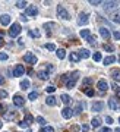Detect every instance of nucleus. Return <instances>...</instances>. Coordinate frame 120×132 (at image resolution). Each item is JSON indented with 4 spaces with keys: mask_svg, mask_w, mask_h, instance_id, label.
<instances>
[{
    "mask_svg": "<svg viewBox=\"0 0 120 132\" xmlns=\"http://www.w3.org/2000/svg\"><path fill=\"white\" fill-rule=\"evenodd\" d=\"M78 78H79V72L78 71L69 73V75H67V79H66V87H67V88H73L75 84H76V81H78Z\"/></svg>",
    "mask_w": 120,
    "mask_h": 132,
    "instance_id": "obj_1",
    "label": "nucleus"
},
{
    "mask_svg": "<svg viewBox=\"0 0 120 132\" xmlns=\"http://www.w3.org/2000/svg\"><path fill=\"white\" fill-rule=\"evenodd\" d=\"M57 15H59V18L65 19V21H67V19H70V15L69 12L66 10V7L63 5H59L57 6Z\"/></svg>",
    "mask_w": 120,
    "mask_h": 132,
    "instance_id": "obj_2",
    "label": "nucleus"
},
{
    "mask_svg": "<svg viewBox=\"0 0 120 132\" xmlns=\"http://www.w3.org/2000/svg\"><path fill=\"white\" fill-rule=\"evenodd\" d=\"M19 34H21V25H19V24H13L12 27H10V29H9V35L13 38V37H18Z\"/></svg>",
    "mask_w": 120,
    "mask_h": 132,
    "instance_id": "obj_3",
    "label": "nucleus"
},
{
    "mask_svg": "<svg viewBox=\"0 0 120 132\" xmlns=\"http://www.w3.org/2000/svg\"><path fill=\"white\" fill-rule=\"evenodd\" d=\"M23 60L27 62V63H29V65H35V63H37V56L32 54V53H27V54L23 56Z\"/></svg>",
    "mask_w": 120,
    "mask_h": 132,
    "instance_id": "obj_4",
    "label": "nucleus"
},
{
    "mask_svg": "<svg viewBox=\"0 0 120 132\" xmlns=\"http://www.w3.org/2000/svg\"><path fill=\"white\" fill-rule=\"evenodd\" d=\"M25 73V68L22 65H16L13 69V76H22Z\"/></svg>",
    "mask_w": 120,
    "mask_h": 132,
    "instance_id": "obj_5",
    "label": "nucleus"
},
{
    "mask_svg": "<svg viewBox=\"0 0 120 132\" xmlns=\"http://www.w3.org/2000/svg\"><path fill=\"white\" fill-rule=\"evenodd\" d=\"M97 88L100 91H102V93H104V91L108 90V82H107V81H104V79H100V81H98V84H97Z\"/></svg>",
    "mask_w": 120,
    "mask_h": 132,
    "instance_id": "obj_6",
    "label": "nucleus"
},
{
    "mask_svg": "<svg viewBox=\"0 0 120 132\" xmlns=\"http://www.w3.org/2000/svg\"><path fill=\"white\" fill-rule=\"evenodd\" d=\"M25 13H27L28 16H37L38 10H37V7H35V6H29V7H27V9H25Z\"/></svg>",
    "mask_w": 120,
    "mask_h": 132,
    "instance_id": "obj_7",
    "label": "nucleus"
},
{
    "mask_svg": "<svg viewBox=\"0 0 120 132\" xmlns=\"http://www.w3.org/2000/svg\"><path fill=\"white\" fill-rule=\"evenodd\" d=\"M88 18H89V15L88 13H81L78 18V25H85L88 22Z\"/></svg>",
    "mask_w": 120,
    "mask_h": 132,
    "instance_id": "obj_8",
    "label": "nucleus"
},
{
    "mask_svg": "<svg viewBox=\"0 0 120 132\" xmlns=\"http://www.w3.org/2000/svg\"><path fill=\"white\" fill-rule=\"evenodd\" d=\"M119 6V2H104V9L106 10H111Z\"/></svg>",
    "mask_w": 120,
    "mask_h": 132,
    "instance_id": "obj_9",
    "label": "nucleus"
},
{
    "mask_svg": "<svg viewBox=\"0 0 120 132\" xmlns=\"http://www.w3.org/2000/svg\"><path fill=\"white\" fill-rule=\"evenodd\" d=\"M13 104L15 106H18V107H22L23 104H25V100H23L21 95H15L13 97Z\"/></svg>",
    "mask_w": 120,
    "mask_h": 132,
    "instance_id": "obj_10",
    "label": "nucleus"
},
{
    "mask_svg": "<svg viewBox=\"0 0 120 132\" xmlns=\"http://www.w3.org/2000/svg\"><path fill=\"white\" fill-rule=\"evenodd\" d=\"M100 34H101V37L104 38V40H108V38L111 37V34H110V31H108V29L107 28H104V27H102V28H100Z\"/></svg>",
    "mask_w": 120,
    "mask_h": 132,
    "instance_id": "obj_11",
    "label": "nucleus"
},
{
    "mask_svg": "<svg viewBox=\"0 0 120 132\" xmlns=\"http://www.w3.org/2000/svg\"><path fill=\"white\" fill-rule=\"evenodd\" d=\"M91 84H92V78H85V79L82 81V88H81V90H82V91L88 90Z\"/></svg>",
    "mask_w": 120,
    "mask_h": 132,
    "instance_id": "obj_12",
    "label": "nucleus"
},
{
    "mask_svg": "<svg viewBox=\"0 0 120 132\" xmlns=\"http://www.w3.org/2000/svg\"><path fill=\"white\" fill-rule=\"evenodd\" d=\"M102 107H104V103L102 101H97V103L92 104V112H101Z\"/></svg>",
    "mask_w": 120,
    "mask_h": 132,
    "instance_id": "obj_13",
    "label": "nucleus"
},
{
    "mask_svg": "<svg viewBox=\"0 0 120 132\" xmlns=\"http://www.w3.org/2000/svg\"><path fill=\"white\" fill-rule=\"evenodd\" d=\"M62 116L65 119H70L72 118V110H70L69 107H65L63 110H62Z\"/></svg>",
    "mask_w": 120,
    "mask_h": 132,
    "instance_id": "obj_14",
    "label": "nucleus"
},
{
    "mask_svg": "<svg viewBox=\"0 0 120 132\" xmlns=\"http://www.w3.org/2000/svg\"><path fill=\"white\" fill-rule=\"evenodd\" d=\"M23 122L27 123L28 126H29V125H31V123L34 122V118H32V114L29 113V112H27V113H25V119H23Z\"/></svg>",
    "mask_w": 120,
    "mask_h": 132,
    "instance_id": "obj_15",
    "label": "nucleus"
},
{
    "mask_svg": "<svg viewBox=\"0 0 120 132\" xmlns=\"http://www.w3.org/2000/svg\"><path fill=\"white\" fill-rule=\"evenodd\" d=\"M0 24L2 25H9L10 24V16L9 15H2V18H0Z\"/></svg>",
    "mask_w": 120,
    "mask_h": 132,
    "instance_id": "obj_16",
    "label": "nucleus"
},
{
    "mask_svg": "<svg viewBox=\"0 0 120 132\" xmlns=\"http://www.w3.org/2000/svg\"><path fill=\"white\" fill-rule=\"evenodd\" d=\"M91 125H92V128H98L100 125H101V118H100V116H95V118H92V120H91Z\"/></svg>",
    "mask_w": 120,
    "mask_h": 132,
    "instance_id": "obj_17",
    "label": "nucleus"
},
{
    "mask_svg": "<svg viewBox=\"0 0 120 132\" xmlns=\"http://www.w3.org/2000/svg\"><path fill=\"white\" fill-rule=\"evenodd\" d=\"M108 107H110L111 110H117V109H119V106H117V101H116V98H110V100H108Z\"/></svg>",
    "mask_w": 120,
    "mask_h": 132,
    "instance_id": "obj_18",
    "label": "nucleus"
},
{
    "mask_svg": "<svg viewBox=\"0 0 120 132\" xmlns=\"http://www.w3.org/2000/svg\"><path fill=\"white\" fill-rule=\"evenodd\" d=\"M15 116H16V114H15V112H12V110H9V112H7V113H3V118L6 119V120H12V119H15Z\"/></svg>",
    "mask_w": 120,
    "mask_h": 132,
    "instance_id": "obj_19",
    "label": "nucleus"
},
{
    "mask_svg": "<svg viewBox=\"0 0 120 132\" xmlns=\"http://www.w3.org/2000/svg\"><path fill=\"white\" fill-rule=\"evenodd\" d=\"M79 56H81V59H88V57L91 56V53H89V50H87V48H82V50L79 52Z\"/></svg>",
    "mask_w": 120,
    "mask_h": 132,
    "instance_id": "obj_20",
    "label": "nucleus"
},
{
    "mask_svg": "<svg viewBox=\"0 0 120 132\" xmlns=\"http://www.w3.org/2000/svg\"><path fill=\"white\" fill-rule=\"evenodd\" d=\"M111 76H113L114 81H119L120 82V69H113L111 71Z\"/></svg>",
    "mask_w": 120,
    "mask_h": 132,
    "instance_id": "obj_21",
    "label": "nucleus"
},
{
    "mask_svg": "<svg viewBox=\"0 0 120 132\" xmlns=\"http://www.w3.org/2000/svg\"><path fill=\"white\" fill-rule=\"evenodd\" d=\"M69 59H70V62H79L81 60V56H79L78 53H70V56H69Z\"/></svg>",
    "mask_w": 120,
    "mask_h": 132,
    "instance_id": "obj_22",
    "label": "nucleus"
},
{
    "mask_svg": "<svg viewBox=\"0 0 120 132\" xmlns=\"http://www.w3.org/2000/svg\"><path fill=\"white\" fill-rule=\"evenodd\" d=\"M111 18H113V21H114L116 24H120V9L117 10V12H114Z\"/></svg>",
    "mask_w": 120,
    "mask_h": 132,
    "instance_id": "obj_23",
    "label": "nucleus"
},
{
    "mask_svg": "<svg viewBox=\"0 0 120 132\" xmlns=\"http://www.w3.org/2000/svg\"><path fill=\"white\" fill-rule=\"evenodd\" d=\"M56 54H57V57H59L60 60H62V59H65V57H66V52H65V48H59Z\"/></svg>",
    "mask_w": 120,
    "mask_h": 132,
    "instance_id": "obj_24",
    "label": "nucleus"
},
{
    "mask_svg": "<svg viewBox=\"0 0 120 132\" xmlns=\"http://www.w3.org/2000/svg\"><path fill=\"white\" fill-rule=\"evenodd\" d=\"M116 62V57L114 56H108L104 59V65H111V63H114Z\"/></svg>",
    "mask_w": 120,
    "mask_h": 132,
    "instance_id": "obj_25",
    "label": "nucleus"
},
{
    "mask_svg": "<svg viewBox=\"0 0 120 132\" xmlns=\"http://www.w3.org/2000/svg\"><path fill=\"white\" fill-rule=\"evenodd\" d=\"M46 103L48 104V106H54L56 104V97H53V95H48L46 100Z\"/></svg>",
    "mask_w": 120,
    "mask_h": 132,
    "instance_id": "obj_26",
    "label": "nucleus"
},
{
    "mask_svg": "<svg viewBox=\"0 0 120 132\" xmlns=\"http://www.w3.org/2000/svg\"><path fill=\"white\" fill-rule=\"evenodd\" d=\"M60 98H62V101H63L65 104H69L70 101H72V100H70V97L67 94H62V95H60Z\"/></svg>",
    "mask_w": 120,
    "mask_h": 132,
    "instance_id": "obj_27",
    "label": "nucleus"
},
{
    "mask_svg": "<svg viewBox=\"0 0 120 132\" xmlns=\"http://www.w3.org/2000/svg\"><path fill=\"white\" fill-rule=\"evenodd\" d=\"M37 76L40 79H47V78H48V73L44 72V71H40V72H37Z\"/></svg>",
    "mask_w": 120,
    "mask_h": 132,
    "instance_id": "obj_28",
    "label": "nucleus"
},
{
    "mask_svg": "<svg viewBox=\"0 0 120 132\" xmlns=\"http://www.w3.org/2000/svg\"><path fill=\"white\" fill-rule=\"evenodd\" d=\"M29 81L28 79H23V81H21V88H22V90H27V88H29Z\"/></svg>",
    "mask_w": 120,
    "mask_h": 132,
    "instance_id": "obj_29",
    "label": "nucleus"
},
{
    "mask_svg": "<svg viewBox=\"0 0 120 132\" xmlns=\"http://www.w3.org/2000/svg\"><path fill=\"white\" fill-rule=\"evenodd\" d=\"M88 43L92 44V46H95V44H97V37H95V35H89V37H88Z\"/></svg>",
    "mask_w": 120,
    "mask_h": 132,
    "instance_id": "obj_30",
    "label": "nucleus"
},
{
    "mask_svg": "<svg viewBox=\"0 0 120 132\" xmlns=\"http://www.w3.org/2000/svg\"><path fill=\"white\" fill-rule=\"evenodd\" d=\"M104 50H106V52H114V47H113L111 44H108V43H106V44H104Z\"/></svg>",
    "mask_w": 120,
    "mask_h": 132,
    "instance_id": "obj_31",
    "label": "nucleus"
},
{
    "mask_svg": "<svg viewBox=\"0 0 120 132\" xmlns=\"http://www.w3.org/2000/svg\"><path fill=\"white\" fill-rule=\"evenodd\" d=\"M44 47H46L47 50H50V52H53V50H56V46L53 44V43H47V44L44 46Z\"/></svg>",
    "mask_w": 120,
    "mask_h": 132,
    "instance_id": "obj_32",
    "label": "nucleus"
},
{
    "mask_svg": "<svg viewBox=\"0 0 120 132\" xmlns=\"http://www.w3.org/2000/svg\"><path fill=\"white\" fill-rule=\"evenodd\" d=\"M81 37L88 40V37H89V31H88V29H82V31H81Z\"/></svg>",
    "mask_w": 120,
    "mask_h": 132,
    "instance_id": "obj_33",
    "label": "nucleus"
},
{
    "mask_svg": "<svg viewBox=\"0 0 120 132\" xmlns=\"http://www.w3.org/2000/svg\"><path fill=\"white\" fill-rule=\"evenodd\" d=\"M92 59H94V62H100L101 60V53H94Z\"/></svg>",
    "mask_w": 120,
    "mask_h": 132,
    "instance_id": "obj_34",
    "label": "nucleus"
},
{
    "mask_svg": "<svg viewBox=\"0 0 120 132\" xmlns=\"http://www.w3.org/2000/svg\"><path fill=\"white\" fill-rule=\"evenodd\" d=\"M29 35H31V37H40V31H38V29H37V31H35V29H32V31H29Z\"/></svg>",
    "mask_w": 120,
    "mask_h": 132,
    "instance_id": "obj_35",
    "label": "nucleus"
},
{
    "mask_svg": "<svg viewBox=\"0 0 120 132\" xmlns=\"http://www.w3.org/2000/svg\"><path fill=\"white\" fill-rule=\"evenodd\" d=\"M40 132H54V129H53L51 126H44Z\"/></svg>",
    "mask_w": 120,
    "mask_h": 132,
    "instance_id": "obj_36",
    "label": "nucleus"
},
{
    "mask_svg": "<svg viewBox=\"0 0 120 132\" xmlns=\"http://www.w3.org/2000/svg\"><path fill=\"white\" fill-rule=\"evenodd\" d=\"M85 94H87L88 97H92V95H94V90H92V88H88V90H85Z\"/></svg>",
    "mask_w": 120,
    "mask_h": 132,
    "instance_id": "obj_37",
    "label": "nucleus"
},
{
    "mask_svg": "<svg viewBox=\"0 0 120 132\" xmlns=\"http://www.w3.org/2000/svg\"><path fill=\"white\" fill-rule=\"evenodd\" d=\"M37 97H38V93H37V91H32V93L29 94V100H35Z\"/></svg>",
    "mask_w": 120,
    "mask_h": 132,
    "instance_id": "obj_38",
    "label": "nucleus"
},
{
    "mask_svg": "<svg viewBox=\"0 0 120 132\" xmlns=\"http://www.w3.org/2000/svg\"><path fill=\"white\" fill-rule=\"evenodd\" d=\"M16 6H18L19 9H23V7L27 6V2H18V3H16Z\"/></svg>",
    "mask_w": 120,
    "mask_h": 132,
    "instance_id": "obj_39",
    "label": "nucleus"
},
{
    "mask_svg": "<svg viewBox=\"0 0 120 132\" xmlns=\"http://www.w3.org/2000/svg\"><path fill=\"white\" fill-rule=\"evenodd\" d=\"M46 91H47V93H54V91H56V87H53V85H48V87L46 88Z\"/></svg>",
    "mask_w": 120,
    "mask_h": 132,
    "instance_id": "obj_40",
    "label": "nucleus"
},
{
    "mask_svg": "<svg viewBox=\"0 0 120 132\" xmlns=\"http://www.w3.org/2000/svg\"><path fill=\"white\" fill-rule=\"evenodd\" d=\"M37 122L40 123V125H42V126H44V125H46V120H44V119H42L41 116H38V118H37Z\"/></svg>",
    "mask_w": 120,
    "mask_h": 132,
    "instance_id": "obj_41",
    "label": "nucleus"
},
{
    "mask_svg": "<svg viewBox=\"0 0 120 132\" xmlns=\"http://www.w3.org/2000/svg\"><path fill=\"white\" fill-rule=\"evenodd\" d=\"M79 129H81V128H79L78 125H72V126H70V131L72 132H78Z\"/></svg>",
    "mask_w": 120,
    "mask_h": 132,
    "instance_id": "obj_42",
    "label": "nucleus"
},
{
    "mask_svg": "<svg viewBox=\"0 0 120 132\" xmlns=\"http://www.w3.org/2000/svg\"><path fill=\"white\" fill-rule=\"evenodd\" d=\"M5 97H7V93L5 90H0V98H5Z\"/></svg>",
    "mask_w": 120,
    "mask_h": 132,
    "instance_id": "obj_43",
    "label": "nucleus"
},
{
    "mask_svg": "<svg viewBox=\"0 0 120 132\" xmlns=\"http://www.w3.org/2000/svg\"><path fill=\"white\" fill-rule=\"evenodd\" d=\"M81 131H82V132H88V131H89V126H88V125H82V126H81Z\"/></svg>",
    "mask_w": 120,
    "mask_h": 132,
    "instance_id": "obj_44",
    "label": "nucleus"
},
{
    "mask_svg": "<svg viewBox=\"0 0 120 132\" xmlns=\"http://www.w3.org/2000/svg\"><path fill=\"white\" fill-rule=\"evenodd\" d=\"M0 60H7V54L6 53H0Z\"/></svg>",
    "mask_w": 120,
    "mask_h": 132,
    "instance_id": "obj_45",
    "label": "nucleus"
},
{
    "mask_svg": "<svg viewBox=\"0 0 120 132\" xmlns=\"http://www.w3.org/2000/svg\"><path fill=\"white\" fill-rule=\"evenodd\" d=\"M89 3H91V5H94V6H97V5H100L101 2H100V0H91Z\"/></svg>",
    "mask_w": 120,
    "mask_h": 132,
    "instance_id": "obj_46",
    "label": "nucleus"
},
{
    "mask_svg": "<svg viewBox=\"0 0 120 132\" xmlns=\"http://www.w3.org/2000/svg\"><path fill=\"white\" fill-rule=\"evenodd\" d=\"M113 37H114L116 40H120V32H119V31H116V32L113 34Z\"/></svg>",
    "mask_w": 120,
    "mask_h": 132,
    "instance_id": "obj_47",
    "label": "nucleus"
},
{
    "mask_svg": "<svg viewBox=\"0 0 120 132\" xmlns=\"http://www.w3.org/2000/svg\"><path fill=\"white\" fill-rule=\"evenodd\" d=\"M100 132H111V129H110V128H101Z\"/></svg>",
    "mask_w": 120,
    "mask_h": 132,
    "instance_id": "obj_48",
    "label": "nucleus"
},
{
    "mask_svg": "<svg viewBox=\"0 0 120 132\" xmlns=\"http://www.w3.org/2000/svg\"><path fill=\"white\" fill-rule=\"evenodd\" d=\"M116 97H119V98H120V87L116 88Z\"/></svg>",
    "mask_w": 120,
    "mask_h": 132,
    "instance_id": "obj_49",
    "label": "nucleus"
},
{
    "mask_svg": "<svg viewBox=\"0 0 120 132\" xmlns=\"http://www.w3.org/2000/svg\"><path fill=\"white\" fill-rule=\"evenodd\" d=\"M19 126H21V128H28V125L22 120V122H19Z\"/></svg>",
    "mask_w": 120,
    "mask_h": 132,
    "instance_id": "obj_50",
    "label": "nucleus"
},
{
    "mask_svg": "<svg viewBox=\"0 0 120 132\" xmlns=\"http://www.w3.org/2000/svg\"><path fill=\"white\" fill-rule=\"evenodd\" d=\"M47 71H48V72H53V71H54V68H53L51 65H47Z\"/></svg>",
    "mask_w": 120,
    "mask_h": 132,
    "instance_id": "obj_51",
    "label": "nucleus"
},
{
    "mask_svg": "<svg viewBox=\"0 0 120 132\" xmlns=\"http://www.w3.org/2000/svg\"><path fill=\"white\" fill-rule=\"evenodd\" d=\"M3 110H5V106H3V104L0 103V114H3V113H5Z\"/></svg>",
    "mask_w": 120,
    "mask_h": 132,
    "instance_id": "obj_52",
    "label": "nucleus"
},
{
    "mask_svg": "<svg viewBox=\"0 0 120 132\" xmlns=\"http://www.w3.org/2000/svg\"><path fill=\"white\" fill-rule=\"evenodd\" d=\"M106 122H107V123H111V122H113V119H111L110 116H107V118H106Z\"/></svg>",
    "mask_w": 120,
    "mask_h": 132,
    "instance_id": "obj_53",
    "label": "nucleus"
},
{
    "mask_svg": "<svg viewBox=\"0 0 120 132\" xmlns=\"http://www.w3.org/2000/svg\"><path fill=\"white\" fill-rule=\"evenodd\" d=\"M3 46H5V41H3V38L0 37V47H3Z\"/></svg>",
    "mask_w": 120,
    "mask_h": 132,
    "instance_id": "obj_54",
    "label": "nucleus"
},
{
    "mask_svg": "<svg viewBox=\"0 0 120 132\" xmlns=\"http://www.w3.org/2000/svg\"><path fill=\"white\" fill-rule=\"evenodd\" d=\"M3 82H5V79H3V78H2V76H0V85L3 84Z\"/></svg>",
    "mask_w": 120,
    "mask_h": 132,
    "instance_id": "obj_55",
    "label": "nucleus"
},
{
    "mask_svg": "<svg viewBox=\"0 0 120 132\" xmlns=\"http://www.w3.org/2000/svg\"><path fill=\"white\" fill-rule=\"evenodd\" d=\"M114 132H120V128H116V131Z\"/></svg>",
    "mask_w": 120,
    "mask_h": 132,
    "instance_id": "obj_56",
    "label": "nucleus"
},
{
    "mask_svg": "<svg viewBox=\"0 0 120 132\" xmlns=\"http://www.w3.org/2000/svg\"><path fill=\"white\" fill-rule=\"evenodd\" d=\"M2 125H3V123H2V122H0V128H2Z\"/></svg>",
    "mask_w": 120,
    "mask_h": 132,
    "instance_id": "obj_57",
    "label": "nucleus"
},
{
    "mask_svg": "<svg viewBox=\"0 0 120 132\" xmlns=\"http://www.w3.org/2000/svg\"><path fill=\"white\" fill-rule=\"evenodd\" d=\"M119 60H120V56H119Z\"/></svg>",
    "mask_w": 120,
    "mask_h": 132,
    "instance_id": "obj_58",
    "label": "nucleus"
},
{
    "mask_svg": "<svg viewBox=\"0 0 120 132\" xmlns=\"http://www.w3.org/2000/svg\"><path fill=\"white\" fill-rule=\"evenodd\" d=\"M119 122H120V119H119Z\"/></svg>",
    "mask_w": 120,
    "mask_h": 132,
    "instance_id": "obj_59",
    "label": "nucleus"
}]
</instances>
